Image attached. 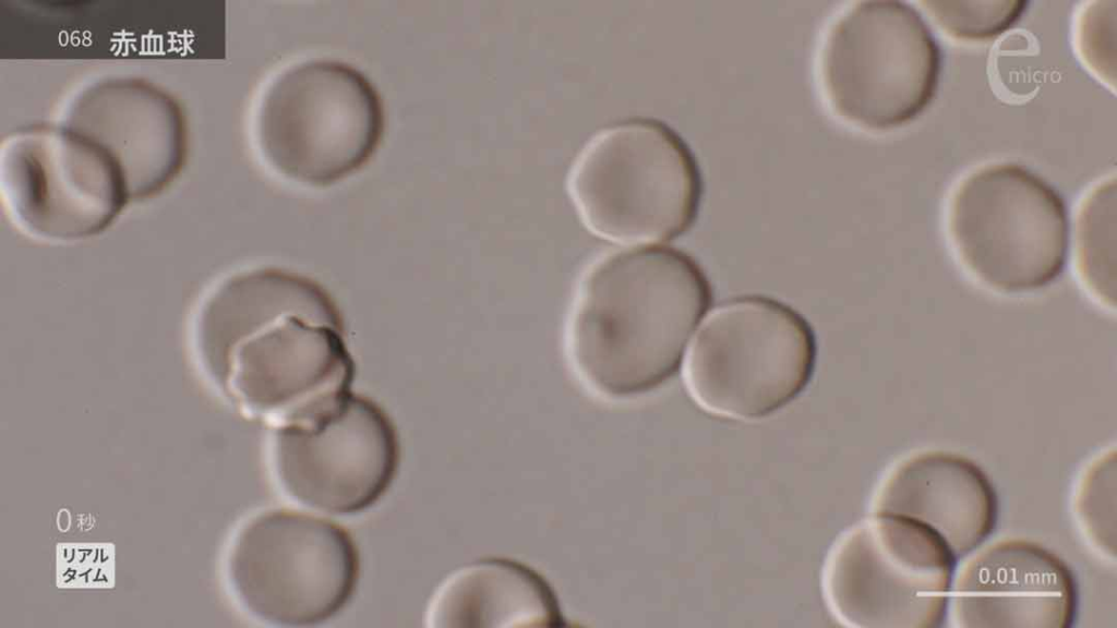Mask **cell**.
<instances>
[{
    "mask_svg": "<svg viewBox=\"0 0 1117 628\" xmlns=\"http://www.w3.org/2000/svg\"><path fill=\"white\" fill-rule=\"evenodd\" d=\"M190 341L216 389L272 428L307 423L351 392L340 312L295 270L255 266L218 280L194 312Z\"/></svg>",
    "mask_w": 1117,
    "mask_h": 628,
    "instance_id": "cell-1",
    "label": "cell"
},
{
    "mask_svg": "<svg viewBox=\"0 0 1117 628\" xmlns=\"http://www.w3.org/2000/svg\"><path fill=\"white\" fill-rule=\"evenodd\" d=\"M711 300L702 268L682 250L636 247L601 257L581 280L568 322L575 373L611 400L658 389L677 372Z\"/></svg>",
    "mask_w": 1117,
    "mask_h": 628,
    "instance_id": "cell-2",
    "label": "cell"
},
{
    "mask_svg": "<svg viewBox=\"0 0 1117 628\" xmlns=\"http://www.w3.org/2000/svg\"><path fill=\"white\" fill-rule=\"evenodd\" d=\"M566 184L587 228L621 242L682 234L702 195L701 170L689 145L665 122L645 117L592 134L573 159Z\"/></svg>",
    "mask_w": 1117,
    "mask_h": 628,
    "instance_id": "cell-3",
    "label": "cell"
},
{
    "mask_svg": "<svg viewBox=\"0 0 1117 628\" xmlns=\"http://www.w3.org/2000/svg\"><path fill=\"white\" fill-rule=\"evenodd\" d=\"M384 108L376 88L355 67L329 58L296 63L264 90L254 137L279 174L309 186L333 184L375 153Z\"/></svg>",
    "mask_w": 1117,
    "mask_h": 628,
    "instance_id": "cell-4",
    "label": "cell"
},
{
    "mask_svg": "<svg viewBox=\"0 0 1117 628\" xmlns=\"http://www.w3.org/2000/svg\"><path fill=\"white\" fill-rule=\"evenodd\" d=\"M236 601L252 618L277 627L322 624L350 602L360 578L351 534L324 515L273 507L251 516L227 555Z\"/></svg>",
    "mask_w": 1117,
    "mask_h": 628,
    "instance_id": "cell-5",
    "label": "cell"
},
{
    "mask_svg": "<svg viewBox=\"0 0 1117 628\" xmlns=\"http://www.w3.org/2000/svg\"><path fill=\"white\" fill-rule=\"evenodd\" d=\"M817 343L809 323L765 295L721 303L699 330L684 363V383L705 411L758 420L781 410L808 385Z\"/></svg>",
    "mask_w": 1117,
    "mask_h": 628,
    "instance_id": "cell-6",
    "label": "cell"
},
{
    "mask_svg": "<svg viewBox=\"0 0 1117 628\" xmlns=\"http://www.w3.org/2000/svg\"><path fill=\"white\" fill-rule=\"evenodd\" d=\"M819 80L841 118L868 130L909 123L932 102L940 49L922 15L898 0H860L826 31Z\"/></svg>",
    "mask_w": 1117,
    "mask_h": 628,
    "instance_id": "cell-7",
    "label": "cell"
},
{
    "mask_svg": "<svg viewBox=\"0 0 1117 628\" xmlns=\"http://www.w3.org/2000/svg\"><path fill=\"white\" fill-rule=\"evenodd\" d=\"M947 227L961 264L995 291L1033 292L1065 268V202L1023 166L996 162L966 176L950 200Z\"/></svg>",
    "mask_w": 1117,
    "mask_h": 628,
    "instance_id": "cell-8",
    "label": "cell"
},
{
    "mask_svg": "<svg viewBox=\"0 0 1117 628\" xmlns=\"http://www.w3.org/2000/svg\"><path fill=\"white\" fill-rule=\"evenodd\" d=\"M874 514L841 534L827 556L822 590L829 609L849 627H940L954 555L926 526Z\"/></svg>",
    "mask_w": 1117,
    "mask_h": 628,
    "instance_id": "cell-9",
    "label": "cell"
},
{
    "mask_svg": "<svg viewBox=\"0 0 1117 628\" xmlns=\"http://www.w3.org/2000/svg\"><path fill=\"white\" fill-rule=\"evenodd\" d=\"M0 193L19 230L52 243L100 234L131 203L111 157L59 121L24 125L2 138Z\"/></svg>",
    "mask_w": 1117,
    "mask_h": 628,
    "instance_id": "cell-10",
    "label": "cell"
},
{
    "mask_svg": "<svg viewBox=\"0 0 1117 628\" xmlns=\"http://www.w3.org/2000/svg\"><path fill=\"white\" fill-rule=\"evenodd\" d=\"M398 435L387 413L349 392L303 424L272 428L268 463L277 488L324 516H350L374 506L399 464Z\"/></svg>",
    "mask_w": 1117,
    "mask_h": 628,
    "instance_id": "cell-11",
    "label": "cell"
},
{
    "mask_svg": "<svg viewBox=\"0 0 1117 628\" xmlns=\"http://www.w3.org/2000/svg\"><path fill=\"white\" fill-rule=\"evenodd\" d=\"M59 122L111 157L131 202L158 196L184 168L189 134L183 108L145 78L107 75L86 83L64 104Z\"/></svg>",
    "mask_w": 1117,
    "mask_h": 628,
    "instance_id": "cell-12",
    "label": "cell"
},
{
    "mask_svg": "<svg viewBox=\"0 0 1117 628\" xmlns=\"http://www.w3.org/2000/svg\"><path fill=\"white\" fill-rule=\"evenodd\" d=\"M960 628H1069L1078 608L1070 567L1031 540L1006 538L975 552L951 587Z\"/></svg>",
    "mask_w": 1117,
    "mask_h": 628,
    "instance_id": "cell-13",
    "label": "cell"
},
{
    "mask_svg": "<svg viewBox=\"0 0 1117 628\" xmlns=\"http://www.w3.org/2000/svg\"><path fill=\"white\" fill-rule=\"evenodd\" d=\"M872 507L926 526L956 558L974 552L993 533L998 516L996 491L984 470L946 450L901 460L878 485Z\"/></svg>",
    "mask_w": 1117,
    "mask_h": 628,
    "instance_id": "cell-14",
    "label": "cell"
},
{
    "mask_svg": "<svg viewBox=\"0 0 1117 628\" xmlns=\"http://www.w3.org/2000/svg\"><path fill=\"white\" fill-rule=\"evenodd\" d=\"M430 628L563 626L558 600L532 568L508 558H484L448 573L423 614Z\"/></svg>",
    "mask_w": 1117,
    "mask_h": 628,
    "instance_id": "cell-15",
    "label": "cell"
},
{
    "mask_svg": "<svg viewBox=\"0 0 1117 628\" xmlns=\"http://www.w3.org/2000/svg\"><path fill=\"white\" fill-rule=\"evenodd\" d=\"M1116 180L1093 188L1081 203L1076 228L1080 276L1098 300L1115 304Z\"/></svg>",
    "mask_w": 1117,
    "mask_h": 628,
    "instance_id": "cell-16",
    "label": "cell"
},
{
    "mask_svg": "<svg viewBox=\"0 0 1117 628\" xmlns=\"http://www.w3.org/2000/svg\"><path fill=\"white\" fill-rule=\"evenodd\" d=\"M1116 451L1107 450L1083 470L1073 494V511L1084 536L1101 554H1116Z\"/></svg>",
    "mask_w": 1117,
    "mask_h": 628,
    "instance_id": "cell-17",
    "label": "cell"
},
{
    "mask_svg": "<svg viewBox=\"0 0 1117 628\" xmlns=\"http://www.w3.org/2000/svg\"><path fill=\"white\" fill-rule=\"evenodd\" d=\"M935 24L952 38L965 41L994 39L1022 16L1026 1H921Z\"/></svg>",
    "mask_w": 1117,
    "mask_h": 628,
    "instance_id": "cell-18",
    "label": "cell"
},
{
    "mask_svg": "<svg viewBox=\"0 0 1117 628\" xmlns=\"http://www.w3.org/2000/svg\"><path fill=\"white\" fill-rule=\"evenodd\" d=\"M1115 0L1090 2L1080 13L1076 45L1082 61L1107 85L1115 87Z\"/></svg>",
    "mask_w": 1117,
    "mask_h": 628,
    "instance_id": "cell-19",
    "label": "cell"
},
{
    "mask_svg": "<svg viewBox=\"0 0 1117 628\" xmlns=\"http://www.w3.org/2000/svg\"><path fill=\"white\" fill-rule=\"evenodd\" d=\"M1029 38L1022 34H1011L1006 37L1000 49L1005 51H1024L1029 48Z\"/></svg>",
    "mask_w": 1117,
    "mask_h": 628,
    "instance_id": "cell-20",
    "label": "cell"
}]
</instances>
